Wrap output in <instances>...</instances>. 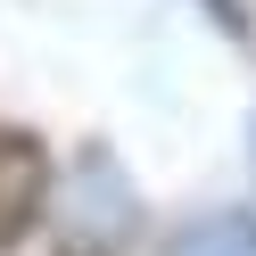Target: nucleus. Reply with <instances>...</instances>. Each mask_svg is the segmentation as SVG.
<instances>
[{"label": "nucleus", "instance_id": "nucleus-1", "mask_svg": "<svg viewBox=\"0 0 256 256\" xmlns=\"http://www.w3.org/2000/svg\"><path fill=\"white\" fill-rule=\"evenodd\" d=\"M50 206V149L17 124H0V248H17Z\"/></svg>", "mask_w": 256, "mask_h": 256}, {"label": "nucleus", "instance_id": "nucleus-2", "mask_svg": "<svg viewBox=\"0 0 256 256\" xmlns=\"http://www.w3.org/2000/svg\"><path fill=\"white\" fill-rule=\"evenodd\" d=\"M174 256H256V215H206V223H190Z\"/></svg>", "mask_w": 256, "mask_h": 256}]
</instances>
